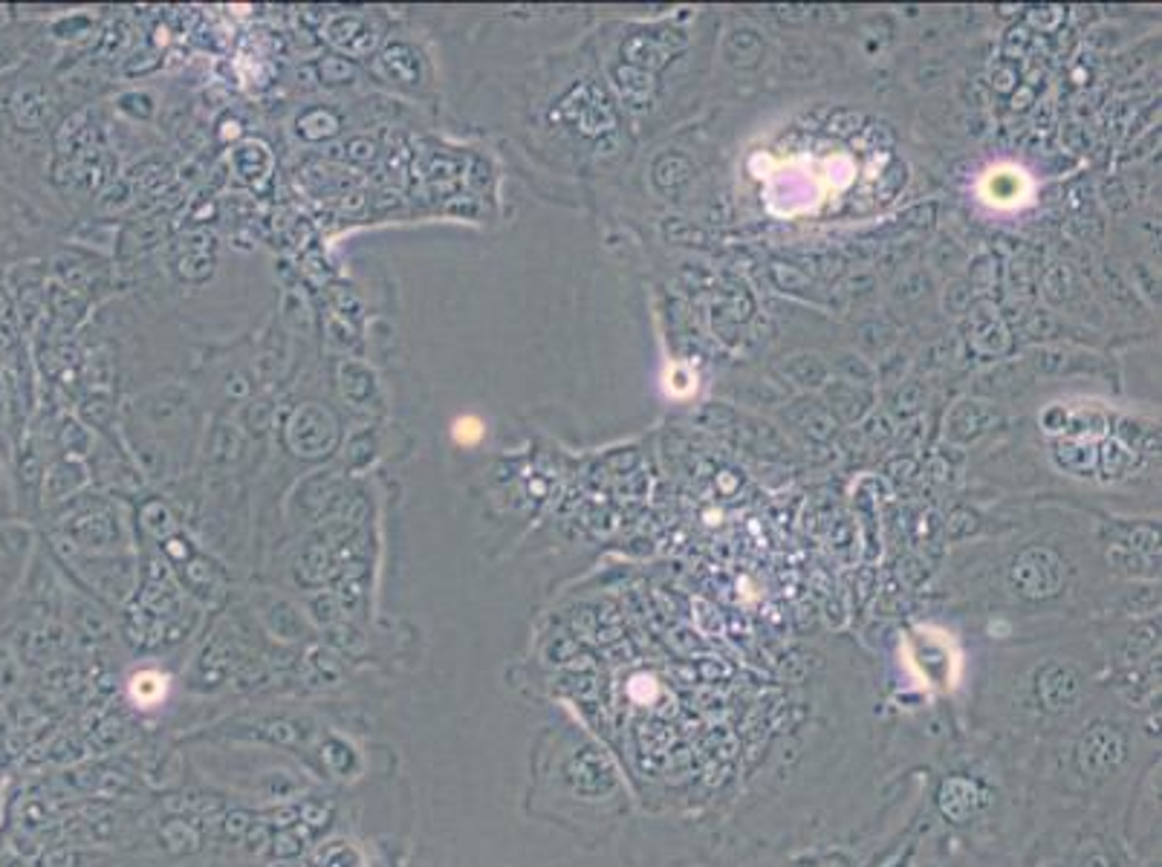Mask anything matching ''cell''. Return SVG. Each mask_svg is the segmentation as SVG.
Here are the masks:
<instances>
[{"label": "cell", "instance_id": "cell-1", "mask_svg": "<svg viewBox=\"0 0 1162 867\" xmlns=\"http://www.w3.org/2000/svg\"><path fill=\"white\" fill-rule=\"evenodd\" d=\"M1156 761L1151 718L1128 712L1111 694L1018 761L1038 824L1102 816L1119 822L1142 772Z\"/></svg>", "mask_w": 1162, "mask_h": 867}, {"label": "cell", "instance_id": "cell-5", "mask_svg": "<svg viewBox=\"0 0 1162 867\" xmlns=\"http://www.w3.org/2000/svg\"><path fill=\"white\" fill-rule=\"evenodd\" d=\"M980 192L993 206L1015 208L1029 197V179L1021 168H995L986 174Z\"/></svg>", "mask_w": 1162, "mask_h": 867}, {"label": "cell", "instance_id": "cell-4", "mask_svg": "<svg viewBox=\"0 0 1162 867\" xmlns=\"http://www.w3.org/2000/svg\"><path fill=\"white\" fill-rule=\"evenodd\" d=\"M911 665L923 680V685L937 691H955L960 682V657L952 648V639H943V633L932 628L917 630L911 637Z\"/></svg>", "mask_w": 1162, "mask_h": 867}, {"label": "cell", "instance_id": "cell-6", "mask_svg": "<svg viewBox=\"0 0 1162 867\" xmlns=\"http://www.w3.org/2000/svg\"><path fill=\"white\" fill-rule=\"evenodd\" d=\"M452 434L460 445H477L483 440V423L477 416H460Z\"/></svg>", "mask_w": 1162, "mask_h": 867}, {"label": "cell", "instance_id": "cell-2", "mask_svg": "<svg viewBox=\"0 0 1162 867\" xmlns=\"http://www.w3.org/2000/svg\"><path fill=\"white\" fill-rule=\"evenodd\" d=\"M1027 867H1133L1119 822L1102 816L1038 824L1029 842Z\"/></svg>", "mask_w": 1162, "mask_h": 867}, {"label": "cell", "instance_id": "cell-3", "mask_svg": "<svg viewBox=\"0 0 1162 867\" xmlns=\"http://www.w3.org/2000/svg\"><path fill=\"white\" fill-rule=\"evenodd\" d=\"M937 813L952 827H971L984 822L998 807V786L984 778V772H948L934 795Z\"/></svg>", "mask_w": 1162, "mask_h": 867}]
</instances>
